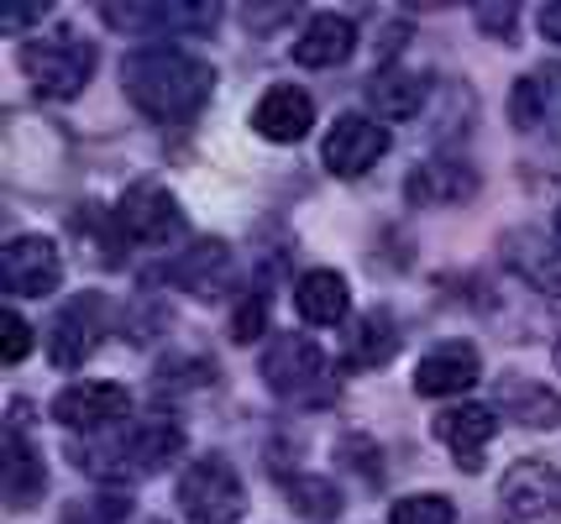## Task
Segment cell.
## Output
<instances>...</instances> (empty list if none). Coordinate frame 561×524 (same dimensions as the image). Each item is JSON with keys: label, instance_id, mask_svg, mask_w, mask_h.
I'll list each match as a JSON object with an SVG mask.
<instances>
[{"label": "cell", "instance_id": "18", "mask_svg": "<svg viewBox=\"0 0 561 524\" xmlns=\"http://www.w3.org/2000/svg\"><path fill=\"white\" fill-rule=\"evenodd\" d=\"M493 409H499V420H514L525 430H557L561 424V394L536 383V377H499L493 383Z\"/></svg>", "mask_w": 561, "mask_h": 524}, {"label": "cell", "instance_id": "35", "mask_svg": "<svg viewBox=\"0 0 561 524\" xmlns=\"http://www.w3.org/2000/svg\"><path fill=\"white\" fill-rule=\"evenodd\" d=\"M557 236H561V205H557Z\"/></svg>", "mask_w": 561, "mask_h": 524}, {"label": "cell", "instance_id": "6", "mask_svg": "<svg viewBox=\"0 0 561 524\" xmlns=\"http://www.w3.org/2000/svg\"><path fill=\"white\" fill-rule=\"evenodd\" d=\"M100 22L131 32V37H184V32H210L220 22L216 5H190V0H105Z\"/></svg>", "mask_w": 561, "mask_h": 524}, {"label": "cell", "instance_id": "11", "mask_svg": "<svg viewBox=\"0 0 561 524\" xmlns=\"http://www.w3.org/2000/svg\"><path fill=\"white\" fill-rule=\"evenodd\" d=\"M100 336H105V300L100 294H73L58 315H53V330H48V362L53 368H84L95 357Z\"/></svg>", "mask_w": 561, "mask_h": 524}, {"label": "cell", "instance_id": "17", "mask_svg": "<svg viewBox=\"0 0 561 524\" xmlns=\"http://www.w3.org/2000/svg\"><path fill=\"white\" fill-rule=\"evenodd\" d=\"M493 435H499V409L493 404H457V409L436 415V441L457 456L462 473L478 467V456H483Z\"/></svg>", "mask_w": 561, "mask_h": 524}, {"label": "cell", "instance_id": "27", "mask_svg": "<svg viewBox=\"0 0 561 524\" xmlns=\"http://www.w3.org/2000/svg\"><path fill=\"white\" fill-rule=\"evenodd\" d=\"M389 524H457V503L446 493H410L389 503Z\"/></svg>", "mask_w": 561, "mask_h": 524}, {"label": "cell", "instance_id": "13", "mask_svg": "<svg viewBox=\"0 0 561 524\" xmlns=\"http://www.w3.org/2000/svg\"><path fill=\"white\" fill-rule=\"evenodd\" d=\"M478 168L462 158H425L415 174L404 178V200L415 210H457L478 195Z\"/></svg>", "mask_w": 561, "mask_h": 524}, {"label": "cell", "instance_id": "2", "mask_svg": "<svg viewBox=\"0 0 561 524\" xmlns=\"http://www.w3.org/2000/svg\"><path fill=\"white\" fill-rule=\"evenodd\" d=\"M69 456H73V467L90 477H116V482H122V477H152L184 456V424L163 420V415L131 420L122 435L105 430V441H100V435L73 441Z\"/></svg>", "mask_w": 561, "mask_h": 524}, {"label": "cell", "instance_id": "31", "mask_svg": "<svg viewBox=\"0 0 561 524\" xmlns=\"http://www.w3.org/2000/svg\"><path fill=\"white\" fill-rule=\"evenodd\" d=\"M478 26L489 32L493 43H510L514 32H519V11L514 5H478Z\"/></svg>", "mask_w": 561, "mask_h": 524}, {"label": "cell", "instance_id": "9", "mask_svg": "<svg viewBox=\"0 0 561 524\" xmlns=\"http://www.w3.org/2000/svg\"><path fill=\"white\" fill-rule=\"evenodd\" d=\"M53 420L69 424L73 435H105V430H122L131 420V394L122 383H100V377H79L69 383L58 404H53Z\"/></svg>", "mask_w": 561, "mask_h": 524}, {"label": "cell", "instance_id": "29", "mask_svg": "<svg viewBox=\"0 0 561 524\" xmlns=\"http://www.w3.org/2000/svg\"><path fill=\"white\" fill-rule=\"evenodd\" d=\"M257 336H268V294L263 289H252L242 300V310H237V321H231V341L252 347Z\"/></svg>", "mask_w": 561, "mask_h": 524}, {"label": "cell", "instance_id": "3", "mask_svg": "<svg viewBox=\"0 0 561 524\" xmlns=\"http://www.w3.org/2000/svg\"><path fill=\"white\" fill-rule=\"evenodd\" d=\"M16 58H22L26 84L48 101H73L95 74V43L79 26H53V32L26 37Z\"/></svg>", "mask_w": 561, "mask_h": 524}, {"label": "cell", "instance_id": "15", "mask_svg": "<svg viewBox=\"0 0 561 524\" xmlns=\"http://www.w3.org/2000/svg\"><path fill=\"white\" fill-rule=\"evenodd\" d=\"M483 373V357L472 341H446V347H431L415 368V394L420 399H457L467 394Z\"/></svg>", "mask_w": 561, "mask_h": 524}, {"label": "cell", "instance_id": "7", "mask_svg": "<svg viewBox=\"0 0 561 524\" xmlns=\"http://www.w3.org/2000/svg\"><path fill=\"white\" fill-rule=\"evenodd\" d=\"M111 225H116V236H122L126 247H169L179 242V231H184V210L173 200L163 184H131L116 210H111Z\"/></svg>", "mask_w": 561, "mask_h": 524}, {"label": "cell", "instance_id": "34", "mask_svg": "<svg viewBox=\"0 0 561 524\" xmlns=\"http://www.w3.org/2000/svg\"><path fill=\"white\" fill-rule=\"evenodd\" d=\"M551 362H557V373H561V336H557V347H551Z\"/></svg>", "mask_w": 561, "mask_h": 524}, {"label": "cell", "instance_id": "26", "mask_svg": "<svg viewBox=\"0 0 561 524\" xmlns=\"http://www.w3.org/2000/svg\"><path fill=\"white\" fill-rule=\"evenodd\" d=\"M284 493H289L294 514L310 524H331L342 514V488L331 482V477H316V473H294L284 477Z\"/></svg>", "mask_w": 561, "mask_h": 524}, {"label": "cell", "instance_id": "19", "mask_svg": "<svg viewBox=\"0 0 561 524\" xmlns=\"http://www.w3.org/2000/svg\"><path fill=\"white\" fill-rule=\"evenodd\" d=\"M357 48V26L346 22L342 11H316L294 37V63L299 69H336Z\"/></svg>", "mask_w": 561, "mask_h": 524}, {"label": "cell", "instance_id": "4", "mask_svg": "<svg viewBox=\"0 0 561 524\" xmlns=\"http://www.w3.org/2000/svg\"><path fill=\"white\" fill-rule=\"evenodd\" d=\"M257 373L268 383V394H278V399H289V404H325L336 394V377H331L325 351L310 336H294V330H273Z\"/></svg>", "mask_w": 561, "mask_h": 524}, {"label": "cell", "instance_id": "8", "mask_svg": "<svg viewBox=\"0 0 561 524\" xmlns=\"http://www.w3.org/2000/svg\"><path fill=\"white\" fill-rule=\"evenodd\" d=\"M499 503L514 524H546L561 514V467L546 456H519L499 477Z\"/></svg>", "mask_w": 561, "mask_h": 524}, {"label": "cell", "instance_id": "22", "mask_svg": "<svg viewBox=\"0 0 561 524\" xmlns=\"http://www.w3.org/2000/svg\"><path fill=\"white\" fill-rule=\"evenodd\" d=\"M173 278H179L184 294H195L199 304H216L220 294H226V278H231V247L216 242V236H205V242H195V247L173 263Z\"/></svg>", "mask_w": 561, "mask_h": 524}, {"label": "cell", "instance_id": "28", "mask_svg": "<svg viewBox=\"0 0 561 524\" xmlns=\"http://www.w3.org/2000/svg\"><path fill=\"white\" fill-rule=\"evenodd\" d=\"M152 377H158V388H205L216 377V362L210 357H163Z\"/></svg>", "mask_w": 561, "mask_h": 524}, {"label": "cell", "instance_id": "1", "mask_svg": "<svg viewBox=\"0 0 561 524\" xmlns=\"http://www.w3.org/2000/svg\"><path fill=\"white\" fill-rule=\"evenodd\" d=\"M122 90L126 101L142 110L147 121L179 126L190 121L199 105L216 90V69L190 48L173 43H152V48H131L122 58Z\"/></svg>", "mask_w": 561, "mask_h": 524}, {"label": "cell", "instance_id": "16", "mask_svg": "<svg viewBox=\"0 0 561 524\" xmlns=\"http://www.w3.org/2000/svg\"><path fill=\"white\" fill-rule=\"evenodd\" d=\"M316 126V101L299 84H268L252 105V131L268 142H299Z\"/></svg>", "mask_w": 561, "mask_h": 524}, {"label": "cell", "instance_id": "24", "mask_svg": "<svg viewBox=\"0 0 561 524\" xmlns=\"http://www.w3.org/2000/svg\"><path fill=\"white\" fill-rule=\"evenodd\" d=\"M346 278L331 273V268H310V273H299L294 283V310H299V321L310 325H342L346 321Z\"/></svg>", "mask_w": 561, "mask_h": 524}, {"label": "cell", "instance_id": "23", "mask_svg": "<svg viewBox=\"0 0 561 524\" xmlns=\"http://www.w3.org/2000/svg\"><path fill=\"white\" fill-rule=\"evenodd\" d=\"M431 101V84H425V74H415V69H378V74L367 79V105L383 116V121H410V116H420V105Z\"/></svg>", "mask_w": 561, "mask_h": 524}, {"label": "cell", "instance_id": "21", "mask_svg": "<svg viewBox=\"0 0 561 524\" xmlns=\"http://www.w3.org/2000/svg\"><path fill=\"white\" fill-rule=\"evenodd\" d=\"M0 488H5V509H32L48 488V473H43V456L26 441V430H5V467H0Z\"/></svg>", "mask_w": 561, "mask_h": 524}, {"label": "cell", "instance_id": "10", "mask_svg": "<svg viewBox=\"0 0 561 524\" xmlns=\"http://www.w3.org/2000/svg\"><path fill=\"white\" fill-rule=\"evenodd\" d=\"M0 283L16 300H48L64 283V257L48 236H11L0 252Z\"/></svg>", "mask_w": 561, "mask_h": 524}, {"label": "cell", "instance_id": "25", "mask_svg": "<svg viewBox=\"0 0 561 524\" xmlns=\"http://www.w3.org/2000/svg\"><path fill=\"white\" fill-rule=\"evenodd\" d=\"M393 351H399V321H393L389 310H367L352 321V336H346V368L352 373H363V368H383Z\"/></svg>", "mask_w": 561, "mask_h": 524}, {"label": "cell", "instance_id": "5", "mask_svg": "<svg viewBox=\"0 0 561 524\" xmlns=\"http://www.w3.org/2000/svg\"><path fill=\"white\" fill-rule=\"evenodd\" d=\"M179 509L190 524H237L247 514V482L226 456H195L179 477Z\"/></svg>", "mask_w": 561, "mask_h": 524}, {"label": "cell", "instance_id": "30", "mask_svg": "<svg viewBox=\"0 0 561 524\" xmlns=\"http://www.w3.org/2000/svg\"><path fill=\"white\" fill-rule=\"evenodd\" d=\"M26 351H32V325H26L16 310H0V362L16 368Z\"/></svg>", "mask_w": 561, "mask_h": 524}, {"label": "cell", "instance_id": "32", "mask_svg": "<svg viewBox=\"0 0 561 524\" xmlns=\"http://www.w3.org/2000/svg\"><path fill=\"white\" fill-rule=\"evenodd\" d=\"M536 22H540V37H546V43H561V0L557 5H546Z\"/></svg>", "mask_w": 561, "mask_h": 524}, {"label": "cell", "instance_id": "20", "mask_svg": "<svg viewBox=\"0 0 561 524\" xmlns=\"http://www.w3.org/2000/svg\"><path fill=\"white\" fill-rule=\"evenodd\" d=\"M504 263L525 283H536L540 294L561 300V236H540V231H510L504 236Z\"/></svg>", "mask_w": 561, "mask_h": 524}, {"label": "cell", "instance_id": "12", "mask_svg": "<svg viewBox=\"0 0 561 524\" xmlns=\"http://www.w3.org/2000/svg\"><path fill=\"white\" fill-rule=\"evenodd\" d=\"M389 152V126H378L373 116H336V126L320 142V163L336 178H363L378 158Z\"/></svg>", "mask_w": 561, "mask_h": 524}, {"label": "cell", "instance_id": "33", "mask_svg": "<svg viewBox=\"0 0 561 524\" xmlns=\"http://www.w3.org/2000/svg\"><path fill=\"white\" fill-rule=\"evenodd\" d=\"M43 16H48L43 5H22V11H5V32H11V26H32V22H43Z\"/></svg>", "mask_w": 561, "mask_h": 524}, {"label": "cell", "instance_id": "36", "mask_svg": "<svg viewBox=\"0 0 561 524\" xmlns=\"http://www.w3.org/2000/svg\"><path fill=\"white\" fill-rule=\"evenodd\" d=\"M142 524H163V520H142Z\"/></svg>", "mask_w": 561, "mask_h": 524}, {"label": "cell", "instance_id": "14", "mask_svg": "<svg viewBox=\"0 0 561 524\" xmlns=\"http://www.w3.org/2000/svg\"><path fill=\"white\" fill-rule=\"evenodd\" d=\"M510 126L536 137V131H561V63H536L530 74L514 79L510 90Z\"/></svg>", "mask_w": 561, "mask_h": 524}]
</instances>
